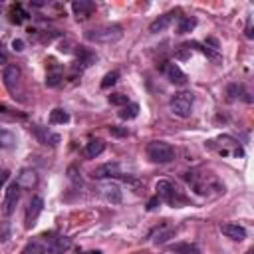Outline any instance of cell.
Returning <instances> with one entry per match:
<instances>
[{
    "label": "cell",
    "mask_w": 254,
    "mask_h": 254,
    "mask_svg": "<svg viewBox=\"0 0 254 254\" xmlns=\"http://www.w3.org/2000/svg\"><path fill=\"white\" fill-rule=\"evenodd\" d=\"M185 181L200 196H210V194L224 192V185L212 173H206V171H198V169L196 171H189V173H185Z\"/></svg>",
    "instance_id": "cell-1"
},
{
    "label": "cell",
    "mask_w": 254,
    "mask_h": 254,
    "mask_svg": "<svg viewBox=\"0 0 254 254\" xmlns=\"http://www.w3.org/2000/svg\"><path fill=\"white\" fill-rule=\"evenodd\" d=\"M83 36L87 42H93V44H115L123 38V28L119 24H101L87 30Z\"/></svg>",
    "instance_id": "cell-2"
},
{
    "label": "cell",
    "mask_w": 254,
    "mask_h": 254,
    "mask_svg": "<svg viewBox=\"0 0 254 254\" xmlns=\"http://www.w3.org/2000/svg\"><path fill=\"white\" fill-rule=\"evenodd\" d=\"M2 81H4V87L8 89V93L18 99V101H26V91H24V85H22V69L16 65V64H8L2 71Z\"/></svg>",
    "instance_id": "cell-3"
},
{
    "label": "cell",
    "mask_w": 254,
    "mask_h": 254,
    "mask_svg": "<svg viewBox=\"0 0 254 254\" xmlns=\"http://www.w3.org/2000/svg\"><path fill=\"white\" fill-rule=\"evenodd\" d=\"M145 153H147V159L151 163H159V165H167V163L175 161V155H177L175 147L171 143H167V141H151V143H147Z\"/></svg>",
    "instance_id": "cell-4"
},
{
    "label": "cell",
    "mask_w": 254,
    "mask_h": 254,
    "mask_svg": "<svg viewBox=\"0 0 254 254\" xmlns=\"http://www.w3.org/2000/svg\"><path fill=\"white\" fill-rule=\"evenodd\" d=\"M155 190H157V196H159V200H163V202H167V204H171V206H183L185 202H187V196L171 183V181H159L157 185H155Z\"/></svg>",
    "instance_id": "cell-5"
},
{
    "label": "cell",
    "mask_w": 254,
    "mask_h": 254,
    "mask_svg": "<svg viewBox=\"0 0 254 254\" xmlns=\"http://www.w3.org/2000/svg\"><path fill=\"white\" fill-rule=\"evenodd\" d=\"M204 145H206L210 151L220 153L222 157H228V155L242 157V155H244V151H242V147L236 143V139H232V137H228V135H220V137H216V139H210V141H206Z\"/></svg>",
    "instance_id": "cell-6"
},
{
    "label": "cell",
    "mask_w": 254,
    "mask_h": 254,
    "mask_svg": "<svg viewBox=\"0 0 254 254\" xmlns=\"http://www.w3.org/2000/svg\"><path fill=\"white\" fill-rule=\"evenodd\" d=\"M192 103H194V95H192L190 91H179V93H175V95L171 97V101H169V109H171L173 115L185 119V117L190 115V111H192Z\"/></svg>",
    "instance_id": "cell-7"
},
{
    "label": "cell",
    "mask_w": 254,
    "mask_h": 254,
    "mask_svg": "<svg viewBox=\"0 0 254 254\" xmlns=\"http://www.w3.org/2000/svg\"><path fill=\"white\" fill-rule=\"evenodd\" d=\"M20 200V187L14 183H10L4 190V200H2V214L4 216H10L14 210H16V204Z\"/></svg>",
    "instance_id": "cell-8"
},
{
    "label": "cell",
    "mask_w": 254,
    "mask_h": 254,
    "mask_svg": "<svg viewBox=\"0 0 254 254\" xmlns=\"http://www.w3.org/2000/svg\"><path fill=\"white\" fill-rule=\"evenodd\" d=\"M42 210H44V198H42L40 194L32 196V200L28 202V208H26V216H24V226H26V228H32V226L36 224L38 216L42 214Z\"/></svg>",
    "instance_id": "cell-9"
},
{
    "label": "cell",
    "mask_w": 254,
    "mask_h": 254,
    "mask_svg": "<svg viewBox=\"0 0 254 254\" xmlns=\"http://www.w3.org/2000/svg\"><path fill=\"white\" fill-rule=\"evenodd\" d=\"M91 177L95 181H103V179H115V177H123V175H121L119 163L113 161V163H103V165L95 167L93 173H91Z\"/></svg>",
    "instance_id": "cell-10"
},
{
    "label": "cell",
    "mask_w": 254,
    "mask_h": 254,
    "mask_svg": "<svg viewBox=\"0 0 254 254\" xmlns=\"http://www.w3.org/2000/svg\"><path fill=\"white\" fill-rule=\"evenodd\" d=\"M163 73H165V77H167L171 83H175V85H185V83L189 81L187 73H185L175 62H165V65H163Z\"/></svg>",
    "instance_id": "cell-11"
},
{
    "label": "cell",
    "mask_w": 254,
    "mask_h": 254,
    "mask_svg": "<svg viewBox=\"0 0 254 254\" xmlns=\"http://www.w3.org/2000/svg\"><path fill=\"white\" fill-rule=\"evenodd\" d=\"M48 250H46V254H64V252H67L69 250V246H71V238L69 236H64V234H60V236H54V234H48Z\"/></svg>",
    "instance_id": "cell-12"
},
{
    "label": "cell",
    "mask_w": 254,
    "mask_h": 254,
    "mask_svg": "<svg viewBox=\"0 0 254 254\" xmlns=\"http://www.w3.org/2000/svg\"><path fill=\"white\" fill-rule=\"evenodd\" d=\"M99 192H101V196H103L107 202H111V204H119L121 198H123V190H121V187H119L117 183H103V185L99 187Z\"/></svg>",
    "instance_id": "cell-13"
},
{
    "label": "cell",
    "mask_w": 254,
    "mask_h": 254,
    "mask_svg": "<svg viewBox=\"0 0 254 254\" xmlns=\"http://www.w3.org/2000/svg\"><path fill=\"white\" fill-rule=\"evenodd\" d=\"M38 181H40V177H38V173L34 169H22L18 173V177H16V185L20 189H28V190L36 189L38 187Z\"/></svg>",
    "instance_id": "cell-14"
},
{
    "label": "cell",
    "mask_w": 254,
    "mask_h": 254,
    "mask_svg": "<svg viewBox=\"0 0 254 254\" xmlns=\"http://www.w3.org/2000/svg\"><path fill=\"white\" fill-rule=\"evenodd\" d=\"M71 12L77 20H87L95 12V2L91 0H75L71 2Z\"/></svg>",
    "instance_id": "cell-15"
},
{
    "label": "cell",
    "mask_w": 254,
    "mask_h": 254,
    "mask_svg": "<svg viewBox=\"0 0 254 254\" xmlns=\"http://www.w3.org/2000/svg\"><path fill=\"white\" fill-rule=\"evenodd\" d=\"M32 133L36 135V139L42 143V145H50V147H56L60 143V135L58 133H52L50 129L46 127H40V125H32Z\"/></svg>",
    "instance_id": "cell-16"
},
{
    "label": "cell",
    "mask_w": 254,
    "mask_h": 254,
    "mask_svg": "<svg viewBox=\"0 0 254 254\" xmlns=\"http://www.w3.org/2000/svg\"><path fill=\"white\" fill-rule=\"evenodd\" d=\"M220 232L224 236H228L230 240H236V242H242L246 238V228L238 222H224L220 224Z\"/></svg>",
    "instance_id": "cell-17"
},
{
    "label": "cell",
    "mask_w": 254,
    "mask_h": 254,
    "mask_svg": "<svg viewBox=\"0 0 254 254\" xmlns=\"http://www.w3.org/2000/svg\"><path fill=\"white\" fill-rule=\"evenodd\" d=\"M175 10H171V12H167V14H161L159 18H155L153 22H151V26H149V32L151 34H159V32H163V30H167L171 24H173V20H175Z\"/></svg>",
    "instance_id": "cell-18"
},
{
    "label": "cell",
    "mask_w": 254,
    "mask_h": 254,
    "mask_svg": "<svg viewBox=\"0 0 254 254\" xmlns=\"http://www.w3.org/2000/svg\"><path fill=\"white\" fill-rule=\"evenodd\" d=\"M46 250H48V234H44V236H40L36 240H30L22 248L20 254H46Z\"/></svg>",
    "instance_id": "cell-19"
},
{
    "label": "cell",
    "mask_w": 254,
    "mask_h": 254,
    "mask_svg": "<svg viewBox=\"0 0 254 254\" xmlns=\"http://www.w3.org/2000/svg\"><path fill=\"white\" fill-rule=\"evenodd\" d=\"M103 151H105V143H103L101 139H89V141L85 143V147H83V157L95 159V157H99Z\"/></svg>",
    "instance_id": "cell-20"
},
{
    "label": "cell",
    "mask_w": 254,
    "mask_h": 254,
    "mask_svg": "<svg viewBox=\"0 0 254 254\" xmlns=\"http://www.w3.org/2000/svg\"><path fill=\"white\" fill-rule=\"evenodd\" d=\"M171 236H175V228L173 226H167V224H163L161 228H157L155 232H151V242L153 244H165Z\"/></svg>",
    "instance_id": "cell-21"
},
{
    "label": "cell",
    "mask_w": 254,
    "mask_h": 254,
    "mask_svg": "<svg viewBox=\"0 0 254 254\" xmlns=\"http://www.w3.org/2000/svg\"><path fill=\"white\" fill-rule=\"evenodd\" d=\"M228 99L230 101H234V99H244L246 103H250L252 101V97H250V93L246 91V87L244 85H238V83H232V85H228Z\"/></svg>",
    "instance_id": "cell-22"
},
{
    "label": "cell",
    "mask_w": 254,
    "mask_h": 254,
    "mask_svg": "<svg viewBox=\"0 0 254 254\" xmlns=\"http://www.w3.org/2000/svg\"><path fill=\"white\" fill-rule=\"evenodd\" d=\"M196 28V18L194 16H181L179 18V24H177V34H189Z\"/></svg>",
    "instance_id": "cell-23"
},
{
    "label": "cell",
    "mask_w": 254,
    "mask_h": 254,
    "mask_svg": "<svg viewBox=\"0 0 254 254\" xmlns=\"http://www.w3.org/2000/svg\"><path fill=\"white\" fill-rule=\"evenodd\" d=\"M48 121H50V125H64V123L69 121V113L65 109H62V107H56V109L50 111Z\"/></svg>",
    "instance_id": "cell-24"
},
{
    "label": "cell",
    "mask_w": 254,
    "mask_h": 254,
    "mask_svg": "<svg viewBox=\"0 0 254 254\" xmlns=\"http://www.w3.org/2000/svg\"><path fill=\"white\" fill-rule=\"evenodd\" d=\"M169 250L175 252V254H200L198 246H194L190 242H177V244L169 246Z\"/></svg>",
    "instance_id": "cell-25"
},
{
    "label": "cell",
    "mask_w": 254,
    "mask_h": 254,
    "mask_svg": "<svg viewBox=\"0 0 254 254\" xmlns=\"http://www.w3.org/2000/svg\"><path fill=\"white\" fill-rule=\"evenodd\" d=\"M123 121H131V119H135L137 115H139V105L137 103H127V105H123L121 109H119V113H117Z\"/></svg>",
    "instance_id": "cell-26"
},
{
    "label": "cell",
    "mask_w": 254,
    "mask_h": 254,
    "mask_svg": "<svg viewBox=\"0 0 254 254\" xmlns=\"http://www.w3.org/2000/svg\"><path fill=\"white\" fill-rule=\"evenodd\" d=\"M62 79H64V73H62L60 67H58V69H50V71L46 73V85H48V87H58V85L62 83Z\"/></svg>",
    "instance_id": "cell-27"
},
{
    "label": "cell",
    "mask_w": 254,
    "mask_h": 254,
    "mask_svg": "<svg viewBox=\"0 0 254 254\" xmlns=\"http://www.w3.org/2000/svg\"><path fill=\"white\" fill-rule=\"evenodd\" d=\"M16 145V135L8 129H0V147L2 149H12Z\"/></svg>",
    "instance_id": "cell-28"
},
{
    "label": "cell",
    "mask_w": 254,
    "mask_h": 254,
    "mask_svg": "<svg viewBox=\"0 0 254 254\" xmlns=\"http://www.w3.org/2000/svg\"><path fill=\"white\" fill-rule=\"evenodd\" d=\"M26 18H28V12H26L20 4L12 6V10H10V22H12V24H22Z\"/></svg>",
    "instance_id": "cell-29"
},
{
    "label": "cell",
    "mask_w": 254,
    "mask_h": 254,
    "mask_svg": "<svg viewBox=\"0 0 254 254\" xmlns=\"http://www.w3.org/2000/svg\"><path fill=\"white\" fill-rule=\"evenodd\" d=\"M117 79H119V71H117V69L107 71V73L103 75V79H101V89H109L111 85L117 83Z\"/></svg>",
    "instance_id": "cell-30"
},
{
    "label": "cell",
    "mask_w": 254,
    "mask_h": 254,
    "mask_svg": "<svg viewBox=\"0 0 254 254\" xmlns=\"http://www.w3.org/2000/svg\"><path fill=\"white\" fill-rule=\"evenodd\" d=\"M107 101H109L111 105H119V107H123V105L129 103V97L123 95V93H111V95L107 97Z\"/></svg>",
    "instance_id": "cell-31"
},
{
    "label": "cell",
    "mask_w": 254,
    "mask_h": 254,
    "mask_svg": "<svg viewBox=\"0 0 254 254\" xmlns=\"http://www.w3.org/2000/svg\"><path fill=\"white\" fill-rule=\"evenodd\" d=\"M109 133L113 137H127L129 135V129L127 127H121V125H109Z\"/></svg>",
    "instance_id": "cell-32"
},
{
    "label": "cell",
    "mask_w": 254,
    "mask_h": 254,
    "mask_svg": "<svg viewBox=\"0 0 254 254\" xmlns=\"http://www.w3.org/2000/svg\"><path fill=\"white\" fill-rule=\"evenodd\" d=\"M244 34H246V38H254V32H252V18H248L246 28H244Z\"/></svg>",
    "instance_id": "cell-33"
},
{
    "label": "cell",
    "mask_w": 254,
    "mask_h": 254,
    "mask_svg": "<svg viewBox=\"0 0 254 254\" xmlns=\"http://www.w3.org/2000/svg\"><path fill=\"white\" fill-rule=\"evenodd\" d=\"M159 202H161V200H159V196H157V194H155V196H153V198H151V200H149V202H147V210H155V208H157V204H159Z\"/></svg>",
    "instance_id": "cell-34"
},
{
    "label": "cell",
    "mask_w": 254,
    "mask_h": 254,
    "mask_svg": "<svg viewBox=\"0 0 254 254\" xmlns=\"http://www.w3.org/2000/svg\"><path fill=\"white\" fill-rule=\"evenodd\" d=\"M8 179H10V173H8L6 169H2V171H0V189L6 185V181H8Z\"/></svg>",
    "instance_id": "cell-35"
},
{
    "label": "cell",
    "mask_w": 254,
    "mask_h": 254,
    "mask_svg": "<svg viewBox=\"0 0 254 254\" xmlns=\"http://www.w3.org/2000/svg\"><path fill=\"white\" fill-rule=\"evenodd\" d=\"M12 48H14L16 52H22V50H24V42H22V40H14V42H12Z\"/></svg>",
    "instance_id": "cell-36"
},
{
    "label": "cell",
    "mask_w": 254,
    "mask_h": 254,
    "mask_svg": "<svg viewBox=\"0 0 254 254\" xmlns=\"http://www.w3.org/2000/svg\"><path fill=\"white\" fill-rule=\"evenodd\" d=\"M6 60H8V58H6V54L0 50V64H6Z\"/></svg>",
    "instance_id": "cell-37"
},
{
    "label": "cell",
    "mask_w": 254,
    "mask_h": 254,
    "mask_svg": "<svg viewBox=\"0 0 254 254\" xmlns=\"http://www.w3.org/2000/svg\"><path fill=\"white\" fill-rule=\"evenodd\" d=\"M87 254H101L99 250H91V252H87Z\"/></svg>",
    "instance_id": "cell-38"
},
{
    "label": "cell",
    "mask_w": 254,
    "mask_h": 254,
    "mask_svg": "<svg viewBox=\"0 0 254 254\" xmlns=\"http://www.w3.org/2000/svg\"><path fill=\"white\" fill-rule=\"evenodd\" d=\"M244 254H254V250H248V252H244Z\"/></svg>",
    "instance_id": "cell-39"
}]
</instances>
